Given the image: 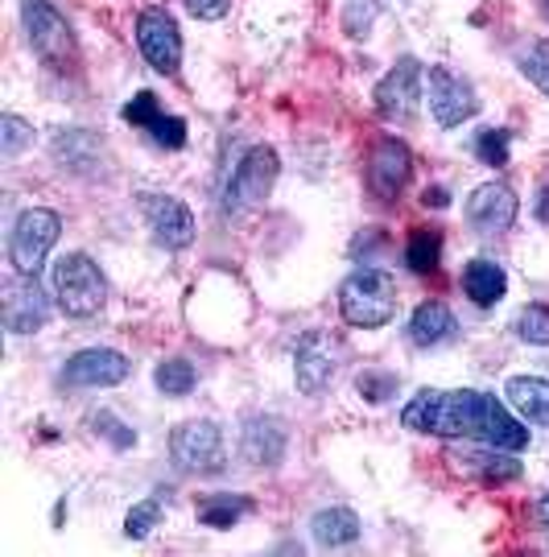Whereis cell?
Wrapping results in <instances>:
<instances>
[{
  "instance_id": "7a4b0ae2",
  "label": "cell",
  "mask_w": 549,
  "mask_h": 557,
  "mask_svg": "<svg viewBox=\"0 0 549 557\" xmlns=\"http://www.w3.org/2000/svg\"><path fill=\"white\" fill-rule=\"evenodd\" d=\"M339 314L359 331H376L396 319V281L385 269H355L339 285Z\"/></svg>"
},
{
  "instance_id": "e575fe53",
  "label": "cell",
  "mask_w": 549,
  "mask_h": 557,
  "mask_svg": "<svg viewBox=\"0 0 549 557\" xmlns=\"http://www.w3.org/2000/svg\"><path fill=\"white\" fill-rule=\"evenodd\" d=\"M124 120H129V124H137V128H154L157 120H161V108H157L154 91H141L133 103H124Z\"/></svg>"
},
{
  "instance_id": "2e32d148",
  "label": "cell",
  "mask_w": 549,
  "mask_h": 557,
  "mask_svg": "<svg viewBox=\"0 0 549 557\" xmlns=\"http://www.w3.org/2000/svg\"><path fill=\"white\" fill-rule=\"evenodd\" d=\"M516 211H521V202H516L509 186L504 182H488V186L471 190L463 215H467V223L479 236H500V232H509L512 223H516Z\"/></svg>"
},
{
  "instance_id": "5b68a950",
  "label": "cell",
  "mask_w": 549,
  "mask_h": 557,
  "mask_svg": "<svg viewBox=\"0 0 549 557\" xmlns=\"http://www.w3.org/2000/svg\"><path fill=\"white\" fill-rule=\"evenodd\" d=\"M21 25H25L29 50L46 66H54V71H71L75 66V34H71L66 17L50 0H21Z\"/></svg>"
},
{
  "instance_id": "4fadbf2b",
  "label": "cell",
  "mask_w": 549,
  "mask_h": 557,
  "mask_svg": "<svg viewBox=\"0 0 549 557\" xmlns=\"http://www.w3.org/2000/svg\"><path fill=\"white\" fill-rule=\"evenodd\" d=\"M129 372H133V363L120 351L87 347V351H75L62 363V384H71V388H112V384H124Z\"/></svg>"
},
{
  "instance_id": "1f68e13d",
  "label": "cell",
  "mask_w": 549,
  "mask_h": 557,
  "mask_svg": "<svg viewBox=\"0 0 549 557\" xmlns=\"http://www.w3.org/2000/svg\"><path fill=\"white\" fill-rule=\"evenodd\" d=\"M91 430H96V434H103V438L112 442L117 450H129V446L137 442V434H133V430H129V425H124L117 413H108V409L91 413Z\"/></svg>"
},
{
  "instance_id": "44dd1931",
  "label": "cell",
  "mask_w": 549,
  "mask_h": 557,
  "mask_svg": "<svg viewBox=\"0 0 549 557\" xmlns=\"http://www.w3.org/2000/svg\"><path fill=\"white\" fill-rule=\"evenodd\" d=\"M451 462L459 467V471L488 479V483H504V479L521 475V462L512 458V450L509 455H500V446H488V450H454Z\"/></svg>"
},
{
  "instance_id": "9a60e30c",
  "label": "cell",
  "mask_w": 549,
  "mask_h": 557,
  "mask_svg": "<svg viewBox=\"0 0 549 557\" xmlns=\"http://www.w3.org/2000/svg\"><path fill=\"white\" fill-rule=\"evenodd\" d=\"M430 112L442 128H459L463 120L479 112L475 87L467 79H459L447 66H430Z\"/></svg>"
},
{
  "instance_id": "52a82bcc",
  "label": "cell",
  "mask_w": 549,
  "mask_h": 557,
  "mask_svg": "<svg viewBox=\"0 0 549 557\" xmlns=\"http://www.w3.org/2000/svg\"><path fill=\"white\" fill-rule=\"evenodd\" d=\"M170 455L182 471L195 475H219L228 467V450H223V430L216 421H182L170 438Z\"/></svg>"
},
{
  "instance_id": "8fae6325",
  "label": "cell",
  "mask_w": 549,
  "mask_h": 557,
  "mask_svg": "<svg viewBox=\"0 0 549 557\" xmlns=\"http://www.w3.org/2000/svg\"><path fill=\"white\" fill-rule=\"evenodd\" d=\"M376 112L396 124H410L417 116V103H422V62L401 59L392 66L385 79L376 83Z\"/></svg>"
},
{
  "instance_id": "d4e9b609",
  "label": "cell",
  "mask_w": 549,
  "mask_h": 557,
  "mask_svg": "<svg viewBox=\"0 0 549 557\" xmlns=\"http://www.w3.org/2000/svg\"><path fill=\"white\" fill-rule=\"evenodd\" d=\"M438 260H442V236L434 227H417L410 244H405V264H410L413 273H434Z\"/></svg>"
},
{
  "instance_id": "277c9868",
  "label": "cell",
  "mask_w": 549,
  "mask_h": 557,
  "mask_svg": "<svg viewBox=\"0 0 549 557\" xmlns=\"http://www.w3.org/2000/svg\"><path fill=\"white\" fill-rule=\"evenodd\" d=\"M281 161L269 145H253L240 165L232 170V178L223 186V215H248L256 207H265V199L273 195Z\"/></svg>"
},
{
  "instance_id": "8d00e7d4",
  "label": "cell",
  "mask_w": 549,
  "mask_h": 557,
  "mask_svg": "<svg viewBox=\"0 0 549 557\" xmlns=\"http://www.w3.org/2000/svg\"><path fill=\"white\" fill-rule=\"evenodd\" d=\"M198 21H219L228 17V9H232V0H182Z\"/></svg>"
},
{
  "instance_id": "3957f363",
  "label": "cell",
  "mask_w": 549,
  "mask_h": 557,
  "mask_svg": "<svg viewBox=\"0 0 549 557\" xmlns=\"http://www.w3.org/2000/svg\"><path fill=\"white\" fill-rule=\"evenodd\" d=\"M50 285H54V301L66 319H91L108 301V281L87 252H66L54 260Z\"/></svg>"
},
{
  "instance_id": "ba28073f",
  "label": "cell",
  "mask_w": 549,
  "mask_h": 557,
  "mask_svg": "<svg viewBox=\"0 0 549 557\" xmlns=\"http://www.w3.org/2000/svg\"><path fill=\"white\" fill-rule=\"evenodd\" d=\"M343 356H347V347H343V338L339 335H331V331H306L302 343H297V356H294L297 388H302L306 397L327 393L334 372H339V363H343Z\"/></svg>"
},
{
  "instance_id": "7402d4cb",
  "label": "cell",
  "mask_w": 549,
  "mask_h": 557,
  "mask_svg": "<svg viewBox=\"0 0 549 557\" xmlns=\"http://www.w3.org/2000/svg\"><path fill=\"white\" fill-rule=\"evenodd\" d=\"M463 289L475 306H496V301L509 294V273L496 264V260H471L463 269Z\"/></svg>"
},
{
  "instance_id": "74e56055",
  "label": "cell",
  "mask_w": 549,
  "mask_h": 557,
  "mask_svg": "<svg viewBox=\"0 0 549 557\" xmlns=\"http://www.w3.org/2000/svg\"><path fill=\"white\" fill-rule=\"evenodd\" d=\"M422 202H426V207H447L451 199H447V190H442V186H434V190L426 186V195H422Z\"/></svg>"
},
{
  "instance_id": "30bf717a",
  "label": "cell",
  "mask_w": 549,
  "mask_h": 557,
  "mask_svg": "<svg viewBox=\"0 0 549 557\" xmlns=\"http://www.w3.org/2000/svg\"><path fill=\"white\" fill-rule=\"evenodd\" d=\"M0 314H4V326L13 335H38L41 326L50 322V298L41 294L38 277H25V273H13L0 289Z\"/></svg>"
},
{
  "instance_id": "f35d334b",
  "label": "cell",
  "mask_w": 549,
  "mask_h": 557,
  "mask_svg": "<svg viewBox=\"0 0 549 557\" xmlns=\"http://www.w3.org/2000/svg\"><path fill=\"white\" fill-rule=\"evenodd\" d=\"M533 215L541 223H549V186H541V195H537V207H533Z\"/></svg>"
},
{
  "instance_id": "4316f807",
  "label": "cell",
  "mask_w": 549,
  "mask_h": 557,
  "mask_svg": "<svg viewBox=\"0 0 549 557\" xmlns=\"http://www.w3.org/2000/svg\"><path fill=\"white\" fill-rule=\"evenodd\" d=\"M521 75L549 100V41L546 38L529 41V46L521 50Z\"/></svg>"
},
{
  "instance_id": "4dcf8cb0",
  "label": "cell",
  "mask_w": 549,
  "mask_h": 557,
  "mask_svg": "<svg viewBox=\"0 0 549 557\" xmlns=\"http://www.w3.org/2000/svg\"><path fill=\"white\" fill-rule=\"evenodd\" d=\"M475 158L484 161V165H491V170L509 165V133L504 128H484L475 137Z\"/></svg>"
},
{
  "instance_id": "83f0119b",
  "label": "cell",
  "mask_w": 549,
  "mask_h": 557,
  "mask_svg": "<svg viewBox=\"0 0 549 557\" xmlns=\"http://www.w3.org/2000/svg\"><path fill=\"white\" fill-rule=\"evenodd\" d=\"M34 140V124L29 120H21L17 112H4L0 116V153H4V161L21 158V149Z\"/></svg>"
},
{
  "instance_id": "d6986e66",
  "label": "cell",
  "mask_w": 549,
  "mask_h": 557,
  "mask_svg": "<svg viewBox=\"0 0 549 557\" xmlns=\"http://www.w3.org/2000/svg\"><path fill=\"white\" fill-rule=\"evenodd\" d=\"M454 335V314L447 301H422L410 319L413 347H442Z\"/></svg>"
},
{
  "instance_id": "603a6c76",
  "label": "cell",
  "mask_w": 549,
  "mask_h": 557,
  "mask_svg": "<svg viewBox=\"0 0 549 557\" xmlns=\"http://www.w3.org/2000/svg\"><path fill=\"white\" fill-rule=\"evenodd\" d=\"M54 158L75 174H91L99 165V140L87 128H62L54 137Z\"/></svg>"
},
{
  "instance_id": "d590c367",
  "label": "cell",
  "mask_w": 549,
  "mask_h": 557,
  "mask_svg": "<svg viewBox=\"0 0 549 557\" xmlns=\"http://www.w3.org/2000/svg\"><path fill=\"white\" fill-rule=\"evenodd\" d=\"M149 133H154V140L161 145V149H182V145H186V120H182V116H161Z\"/></svg>"
},
{
  "instance_id": "d6a6232c",
  "label": "cell",
  "mask_w": 549,
  "mask_h": 557,
  "mask_svg": "<svg viewBox=\"0 0 549 557\" xmlns=\"http://www.w3.org/2000/svg\"><path fill=\"white\" fill-rule=\"evenodd\" d=\"M355 393L364 400H373V405H380V400H389L396 393V376L392 372H359L355 376Z\"/></svg>"
},
{
  "instance_id": "f546056e",
  "label": "cell",
  "mask_w": 549,
  "mask_h": 557,
  "mask_svg": "<svg viewBox=\"0 0 549 557\" xmlns=\"http://www.w3.org/2000/svg\"><path fill=\"white\" fill-rule=\"evenodd\" d=\"M157 520H161V499H141V504H133L129 508V517H124V537H149L157 529Z\"/></svg>"
},
{
  "instance_id": "6da1fadb",
  "label": "cell",
  "mask_w": 549,
  "mask_h": 557,
  "mask_svg": "<svg viewBox=\"0 0 549 557\" xmlns=\"http://www.w3.org/2000/svg\"><path fill=\"white\" fill-rule=\"evenodd\" d=\"M401 425L413 434H434V438L484 442V446H500L512 455L529 446L525 421L512 418L504 400L488 397L479 388H422L401 409Z\"/></svg>"
},
{
  "instance_id": "9c48e42d",
  "label": "cell",
  "mask_w": 549,
  "mask_h": 557,
  "mask_svg": "<svg viewBox=\"0 0 549 557\" xmlns=\"http://www.w3.org/2000/svg\"><path fill=\"white\" fill-rule=\"evenodd\" d=\"M137 46L157 75H178V66H182V29H178L174 13L157 9V4L154 9H141Z\"/></svg>"
},
{
  "instance_id": "ffe728a7",
  "label": "cell",
  "mask_w": 549,
  "mask_h": 557,
  "mask_svg": "<svg viewBox=\"0 0 549 557\" xmlns=\"http://www.w3.org/2000/svg\"><path fill=\"white\" fill-rule=\"evenodd\" d=\"M359 517H355L352 508H322V512H314L310 520V537L318 549H339V545H352L359 541Z\"/></svg>"
},
{
  "instance_id": "60d3db41",
  "label": "cell",
  "mask_w": 549,
  "mask_h": 557,
  "mask_svg": "<svg viewBox=\"0 0 549 557\" xmlns=\"http://www.w3.org/2000/svg\"><path fill=\"white\" fill-rule=\"evenodd\" d=\"M541 4H546V13H549V0H541Z\"/></svg>"
},
{
  "instance_id": "5bb4252c",
  "label": "cell",
  "mask_w": 549,
  "mask_h": 557,
  "mask_svg": "<svg viewBox=\"0 0 549 557\" xmlns=\"http://www.w3.org/2000/svg\"><path fill=\"white\" fill-rule=\"evenodd\" d=\"M141 215L149 223V232L161 248H191L195 239V215L186 202L170 199V195H141Z\"/></svg>"
},
{
  "instance_id": "8992f818",
  "label": "cell",
  "mask_w": 549,
  "mask_h": 557,
  "mask_svg": "<svg viewBox=\"0 0 549 557\" xmlns=\"http://www.w3.org/2000/svg\"><path fill=\"white\" fill-rule=\"evenodd\" d=\"M62 220L46 207H29L21 211L17 223H13V236H9V264L13 273H25V277H38V269L46 264L50 248L59 244Z\"/></svg>"
},
{
  "instance_id": "836d02e7",
  "label": "cell",
  "mask_w": 549,
  "mask_h": 557,
  "mask_svg": "<svg viewBox=\"0 0 549 557\" xmlns=\"http://www.w3.org/2000/svg\"><path fill=\"white\" fill-rule=\"evenodd\" d=\"M376 0H352L347 4V13H343V29L352 34V38H364L368 29H373V21H376Z\"/></svg>"
},
{
  "instance_id": "484cf974",
  "label": "cell",
  "mask_w": 549,
  "mask_h": 557,
  "mask_svg": "<svg viewBox=\"0 0 549 557\" xmlns=\"http://www.w3.org/2000/svg\"><path fill=\"white\" fill-rule=\"evenodd\" d=\"M154 384L166 393V397H186V393L198 384L195 363H186V359H161L154 372Z\"/></svg>"
},
{
  "instance_id": "7c38bea8",
  "label": "cell",
  "mask_w": 549,
  "mask_h": 557,
  "mask_svg": "<svg viewBox=\"0 0 549 557\" xmlns=\"http://www.w3.org/2000/svg\"><path fill=\"white\" fill-rule=\"evenodd\" d=\"M413 178V153L401 137H380L368 158V190L380 202H392Z\"/></svg>"
},
{
  "instance_id": "ac0fdd59",
  "label": "cell",
  "mask_w": 549,
  "mask_h": 557,
  "mask_svg": "<svg viewBox=\"0 0 549 557\" xmlns=\"http://www.w3.org/2000/svg\"><path fill=\"white\" fill-rule=\"evenodd\" d=\"M504 397L525 421L549 430V380L546 376H512L504 384Z\"/></svg>"
},
{
  "instance_id": "ab89813d",
  "label": "cell",
  "mask_w": 549,
  "mask_h": 557,
  "mask_svg": "<svg viewBox=\"0 0 549 557\" xmlns=\"http://www.w3.org/2000/svg\"><path fill=\"white\" fill-rule=\"evenodd\" d=\"M533 512H537V520H541V524L549 529V492L541 499H537V508H533Z\"/></svg>"
},
{
  "instance_id": "cb8c5ba5",
  "label": "cell",
  "mask_w": 549,
  "mask_h": 557,
  "mask_svg": "<svg viewBox=\"0 0 549 557\" xmlns=\"http://www.w3.org/2000/svg\"><path fill=\"white\" fill-rule=\"evenodd\" d=\"M248 512H253V499L223 492V496H207L198 504V524H207V529H232L235 520L248 517Z\"/></svg>"
},
{
  "instance_id": "e0dca14e",
  "label": "cell",
  "mask_w": 549,
  "mask_h": 557,
  "mask_svg": "<svg viewBox=\"0 0 549 557\" xmlns=\"http://www.w3.org/2000/svg\"><path fill=\"white\" fill-rule=\"evenodd\" d=\"M240 455L253 467H277L285 458V425L265 413H248L240 430Z\"/></svg>"
},
{
  "instance_id": "f1b7e54d",
  "label": "cell",
  "mask_w": 549,
  "mask_h": 557,
  "mask_svg": "<svg viewBox=\"0 0 549 557\" xmlns=\"http://www.w3.org/2000/svg\"><path fill=\"white\" fill-rule=\"evenodd\" d=\"M512 331L533 347H549V306H525L512 322Z\"/></svg>"
}]
</instances>
